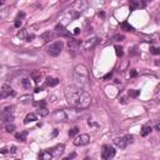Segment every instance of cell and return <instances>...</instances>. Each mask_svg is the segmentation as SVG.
<instances>
[{
    "label": "cell",
    "instance_id": "obj_25",
    "mask_svg": "<svg viewBox=\"0 0 160 160\" xmlns=\"http://www.w3.org/2000/svg\"><path fill=\"white\" fill-rule=\"evenodd\" d=\"M51 38H53V34L50 31H46V33H44L43 35H41V39H43L44 41H49Z\"/></svg>",
    "mask_w": 160,
    "mask_h": 160
},
{
    "label": "cell",
    "instance_id": "obj_41",
    "mask_svg": "<svg viewBox=\"0 0 160 160\" xmlns=\"http://www.w3.org/2000/svg\"><path fill=\"white\" fill-rule=\"evenodd\" d=\"M5 1V0H0V3H4Z\"/></svg>",
    "mask_w": 160,
    "mask_h": 160
},
{
    "label": "cell",
    "instance_id": "obj_1",
    "mask_svg": "<svg viewBox=\"0 0 160 160\" xmlns=\"http://www.w3.org/2000/svg\"><path fill=\"white\" fill-rule=\"evenodd\" d=\"M65 98H66L69 105L79 110L88 109L91 104L90 94L76 85H68L65 88Z\"/></svg>",
    "mask_w": 160,
    "mask_h": 160
},
{
    "label": "cell",
    "instance_id": "obj_15",
    "mask_svg": "<svg viewBox=\"0 0 160 160\" xmlns=\"http://www.w3.org/2000/svg\"><path fill=\"white\" fill-rule=\"evenodd\" d=\"M38 120V115L34 114V113H30V114H28L24 119V124H29V123H33V121H37Z\"/></svg>",
    "mask_w": 160,
    "mask_h": 160
},
{
    "label": "cell",
    "instance_id": "obj_3",
    "mask_svg": "<svg viewBox=\"0 0 160 160\" xmlns=\"http://www.w3.org/2000/svg\"><path fill=\"white\" fill-rule=\"evenodd\" d=\"M88 9V1L86 0H76V1L72 5V8L69 9L70 18H78L81 13Z\"/></svg>",
    "mask_w": 160,
    "mask_h": 160
},
{
    "label": "cell",
    "instance_id": "obj_22",
    "mask_svg": "<svg viewBox=\"0 0 160 160\" xmlns=\"http://www.w3.org/2000/svg\"><path fill=\"white\" fill-rule=\"evenodd\" d=\"M26 37H28V29H23V30H20L19 33H18V38H19L20 40L26 39Z\"/></svg>",
    "mask_w": 160,
    "mask_h": 160
},
{
    "label": "cell",
    "instance_id": "obj_42",
    "mask_svg": "<svg viewBox=\"0 0 160 160\" xmlns=\"http://www.w3.org/2000/svg\"><path fill=\"white\" fill-rule=\"evenodd\" d=\"M0 4H1V3H0Z\"/></svg>",
    "mask_w": 160,
    "mask_h": 160
},
{
    "label": "cell",
    "instance_id": "obj_8",
    "mask_svg": "<svg viewBox=\"0 0 160 160\" xmlns=\"http://www.w3.org/2000/svg\"><path fill=\"white\" fill-rule=\"evenodd\" d=\"M115 149L110 145H104L103 146V150H102V158L105 159V160H109L111 158L115 156Z\"/></svg>",
    "mask_w": 160,
    "mask_h": 160
},
{
    "label": "cell",
    "instance_id": "obj_38",
    "mask_svg": "<svg viewBox=\"0 0 160 160\" xmlns=\"http://www.w3.org/2000/svg\"><path fill=\"white\" fill-rule=\"evenodd\" d=\"M79 33H80V29H78V28H76V29H75V31H74V34L76 35V34H79Z\"/></svg>",
    "mask_w": 160,
    "mask_h": 160
},
{
    "label": "cell",
    "instance_id": "obj_21",
    "mask_svg": "<svg viewBox=\"0 0 160 160\" xmlns=\"http://www.w3.org/2000/svg\"><path fill=\"white\" fill-rule=\"evenodd\" d=\"M31 79H33L35 83H39L40 79H41V73H40V72H33V73H31Z\"/></svg>",
    "mask_w": 160,
    "mask_h": 160
},
{
    "label": "cell",
    "instance_id": "obj_33",
    "mask_svg": "<svg viewBox=\"0 0 160 160\" xmlns=\"http://www.w3.org/2000/svg\"><path fill=\"white\" fill-rule=\"evenodd\" d=\"M138 75V72H136V70H130V78H135V76Z\"/></svg>",
    "mask_w": 160,
    "mask_h": 160
},
{
    "label": "cell",
    "instance_id": "obj_26",
    "mask_svg": "<svg viewBox=\"0 0 160 160\" xmlns=\"http://www.w3.org/2000/svg\"><path fill=\"white\" fill-rule=\"evenodd\" d=\"M79 134V129L78 128H73L72 130H69V136L70 138H74V136H76Z\"/></svg>",
    "mask_w": 160,
    "mask_h": 160
},
{
    "label": "cell",
    "instance_id": "obj_37",
    "mask_svg": "<svg viewBox=\"0 0 160 160\" xmlns=\"http://www.w3.org/2000/svg\"><path fill=\"white\" fill-rule=\"evenodd\" d=\"M24 16H25V13H19V14H18V18H16V19H23Z\"/></svg>",
    "mask_w": 160,
    "mask_h": 160
},
{
    "label": "cell",
    "instance_id": "obj_13",
    "mask_svg": "<svg viewBox=\"0 0 160 160\" xmlns=\"http://www.w3.org/2000/svg\"><path fill=\"white\" fill-rule=\"evenodd\" d=\"M53 118H54L55 120H58V121H63V120H66V114H65L64 110L58 109V110L54 111V114H53Z\"/></svg>",
    "mask_w": 160,
    "mask_h": 160
},
{
    "label": "cell",
    "instance_id": "obj_34",
    "mask_svg": "<svg viewBox=\"0 0 160 160\" xmlns=\"http://www.w3.org/2000/svg\"><path fill=\"white\" fill-rule=\"evenodd\" d=\"M151 53H153V54H155V55H158V54H160V50L158 48H151Z\"/></svg>",
    "mask_w": 160,
    "mask_h": 160
},
{
    "label": "cell",
    "instance_id": "obj_19",
    "mask_svg": "<svg viewBox=\"0 0 160 160\" xmlns=\"http://www.w3.org/2000/svg\"><path fill=\"white\" fill-rule=\"evenodd\" d=\"M26 136H28V133L26 132H21V133L15 134V138L19 140V141H25L26 140Z\"/></svg>",
    "mask_w": 160,
    "mask_h": 160
},
{
    "label": "cell",
    "instance_id": "obj_35",
    "mask_svg": "<svg viewBox=\"0 0 160 160\" xmlns=\"http://www.w3.org/2000/svg\"><path fill=\"white\" fill-rule=\"evenodd\" d=\"M15 26H16V28H20V26H21V20H20V19H16V20H15Z\"/></svg>",
    "mask_w": 160,
    "mask_h": 160
},
{
    "label": "cell",
    "instance_id": "obj_31",
    "mask_svg": "<svg viewBox=\"0 0 160 160\" xmlns=\"http://www.w3.org/2000/svg\"><path fill=\"white\" fill-rule=\"evenodd\" d=\"M7 13H8V9H7V8H3V9H0V20H1V19H4V18H5V15H7Z\"/></svg>",
    "mask_w": 160,
    "mask_h": 160
},
{
    "label": "cell",
    "instance_id": "obj_39",
    "mask_svg": "<svg viewBox=\"0 0 160 160\" xmlns=\"http://www.w3.org/2000/svg\"><path fill=\"white\" fill-rule=\"evenodd\" d=\"M72 158H75V154H72V155H69L66 159H72Z\"/></svg>",
    "mask_w": 160,
    "mask_h": 160
},
{
    "label": "cell",
    "instance_id": "obj_10",
    "mask_svg": "<svg viewBox=\"0 0 160 160\" xmlns=\"http://www.w3.org/2000/svg\"><path fill=\"white\" fill-rule=\"evenodd\" d=\"M64 149H65V146L64 144H58L55 145L54 148H51V149H48L50 151V154L53 155V158H59L61 155V154L64 153Z\"/></svg>",
    "mask_w": 160,
    "mask_h": 160
},
{
    "label": "cell",
    "instance_id": "obj_7",
    "mask_svg": "<svg viewBox=\"0 0 160 160\" xmlns=\"http://www.w3.org/2000/svg\"><path fill=\"white\" fill-rule=\"evenodd\" d=\"M89 141H90V136H89L88 134H78L74 138L73 140V144L75 146H84V145H88Z\"/></svg>",
    "mask_w": 160,
    "mask_h": 160
},
{
    "label": "cell",
    "instance_id": "obj_11",
    "mask_svg": "<svg viewBox=\"0 0 160 160\" xmlns=\"http://www.w3.org/2000/svg\"><path fill=\"white\" fill-rule=\"evenodd\" d=\"M98 44V38H90V39H86L83 44V48L85 50H91L94 49V46Z\"/></svg>",
    "mask_w": 160,
    "mask_h": 160
},
{
    "label": "cell",
    "instance_id": "obj_2",
    "mask_svg": "<svg viewBox=\"0 0 160 160\" xmlns=\"http://www.w3.org/2000/svg\"><path fill=\"white\" fill-rule=\"evenodd\" d=\"M74 80L76 86L83 88L86 86L89 83V70L84 64H79L74 68Z\"/></svg>",
    "mask_w": 160,
    "mask_h": 160
},
{
    "label": "cell",
    "instance_id": "obj_28",
    "mask_svg": "<svg viewBox=\"0 0 160 160\" xmlns=\"http://www.w3.org/2000/svg\"><path fill=\"white\" fill-rule=\"evenodd\" d=\"M139 94H140L139 90H130L129 91V96L130 98H136V96H139Z\"/></svg>",
    "mask_w": 160,
    "mask_h": 160
},
{
    "label": "cell",
    "instance_id": "obj_16",
    "mask_svg": "<svg viewBox=\"0 0 160 160\" xmlns=\"http://www.w3.org/2000/svg\"><path fill=\"white\" fill-rule=\"evenodd\" d=\"M39 158H40V159H43V160H50V159L53 158V155L50 154L49 150H43V151L39 154Z\"/></svg>",
    "mask_w": 160,
    "mask_h": 160
},
{
    "label": "cell",
    "instance_id": "obj_30",
    "mask_svg": "<svg viewBox=\"0 0 160 160\" xmlns=\"http://www.w3.org/2000/svg\"><path fill=\"white\" fill-rule=\"evenodd\" d=\"M14 129H15V125H14V124H8V125L5 126V130H7L8 133H13V132H14Z\"/></svg>",
    "mask_w": 160,
    "mask_h": 160
},
{
    "label": "cell",
    "instance_id": "obj_9",
    "mask_svg": "<svg viewBox=\"0 0 160 160\" xmlns=\"http://www.w3.org/2000/svg\"><path fill=\"white\" fill-rule=\"evenodd\" d=\"M68 48H69V53L72 55H76L79 48H80V41L79 40H69L68 41Z\"/></svg>",
    "mask_w": 160,
    "mask_h": 160
},
{
    "label": "cell",
    "instance_id": "obj_17",
    "mask_svg": "<svg viewBox=\"0 0 160 160\" xmlns=\"http://www.w3.org/2000/svg\"><path fill=\"white\" fill-rule=\"evenodd\" d=\"M46 85L48 86H55V85H58L59 84V79H56V78H46Z\"/></svg>",
    "mask_w": 160,
    "mask_h": 160
},
{
    "label": "cell",
    "instance_id": "obj_5",
    "mask_svg": "<svg viewBox=\"0 0 160 160\" xmlns=\"http://www.w3.org/2000/svg\"><path fill=\"white\" fill-rule=\"evenodd\" d=\"M14 119V106H7L0 113V121L1 123H9Z\"/></svg>",
    "mask_w": 160,
    "mask_h": 160
},
{
    "label": "cell",
    "instance_id": "obj_20",
    "mask_svg": "<svg viewBox=\"0 0 160 160\" xmlns=\"http://www.w3.org/2000/svg\"><path fill=\"white\" fill-rule=\"evenodd\" d=\"M139 7H141V5H140V3L136 1V0H130V1H129V8H130V10H135V9H138Z\"/></svg>",
    "mask_w": 160,
    "mask_h": 160
},
{
    "label": "cell",
    "instance_id": "obj_29",
    "mask_svg": "<svg viewBox=\"0 0 160 160\" xmlns=\"http://www.w3.org/2000/svg\"><path fill=\"white\" fill-rule=\"evenodd\" d=\"M23 86H24L25 89H30L31 88L30 80H29V79H24V80H23Z\"/></svg>",
    "mask_w": 160,
    "mask_h": 160
},
{
    "label": "cell",
    "instance_id": "obj_18",
    "mask_svg": "<svg viewBox=\"0 0 160 160\" xmlns=\"http://www.w3.org/2000/svg\"><path fill=\"white\" fill-rule=\"evenodd\" d=\"M151 133V126H149V125H145V126H143V129H141V132H140V135L143 136V138H145V136H148Z\"/></svg>",
    "mask_w": 160,
    "mask_h": 160
},
{
    "label": "cell",
    "instance_id": "obj_27",
    "mask_svg": "<svg viewBox=\"0 0 160 160\" xmlns=\"http://www.w3.org/2000/svg\"><path fill=\"white\" fill-rule=\"evenodd\" d=\"M115 53H116V55L118 56H123L124 55V53H123V48L121 46H115Z\"/></svg>",
    "mask_w": 160,
    "mask_h": 160
},
{
    "label": "cell",
    "instance_id": "obj_12",
    "mask_svg": "<svg viewBox=\"0 0 160 160\" xmlns=\"http://www.w3.org/2000/svg\"><path fill=\"white\" fill-rule=\"evenodd\" d=\"M10 95H14L13 89H11L10 85H4L3 89L0 90V99H5V98H8Z\"/></svg>",
    "mask_w": 160,
    "mask_h": 160
},
{
    "label": "cell",
    "instance_id": "obj_14",
    "mask_svg": "<svg viewBox=\"0 0 160 160\" xmlns=\"http://www.w3.org/2000/svg\"><path fill=\"white\" fill-rule=\"evenodd\" d=\"M55 30H56L58 34H60L61 37H66V38L72 37V34H69V31L66 30V29H65V26H64L63 24H58V25L55 26Z\"/></svg>",
    "mask_w": 160,
    "mask_h": 160
},
{
    "label": "cell",
    "instance_id": "obj_6",
    "mask_svg": "<svg viewBox=\"0 0 160 160\" xmlns=\"http://www.w3.org/2000/svg\"><path fill=\"white\" fill-rule=\"evenodd\" d=\"M133 140H134L133 135H125V136H120V138L114 139V144L118 148H120V149H125L129 144L133 143Z\"/></svg>",
    "mask_w": 160,
    "mask_h": 160
},
{
    "label": "cell",
    "instance_id": "obj_4",
    "mask_svg": "<svg viewBox=\"0 0 160 160\" xmlns=\"http://www.w3.org/2000/svg\"><path fill=\"white\" fill-rule=\"evenodd\" d=\"M63 48H64V43L61 40H58L55 41V43H53L48 46V49H46V51H48V54L50 56H59L60 55V53L63 51Z\"/></svg>",
    "mask_w": 160,
    "mask_h": 160
},
{
    "label": "cell",
    "instance_id": "obj_24",
    "mask_svg": "<svg viewBox=\"0 0 160 160\" xmlns=\"http://www.w3.org/2000/svg\"><path fill=\"white\" fill-rule=\"evenodd\" d=\"M121 29H124L125 31H133L134 30V28L130 24H128V23H121Z\"/></svg>",
    "mask_w": 160,
    "mask_h": 160
},
{
    "label": "cell",
    "instance_id": "obj_23",
    "mask_svg": "<svg viewBox=\"0 0 160 160\" xmlns=\"http://www.w3.org/2000/svg\"><path fill=\"white\" fill-rule=\"evenodd\" d=\"M48 114H49V111H48V109H46L45 106H41V108H39L38 115H40V116H46Z\"/></svg>",
    "mask_w": 160,
    "mask_h": 160
},
{
    "label": "cell",
    "instance_id": "obj_36",
    "mask_svg": "<svg viewBox=\"0 0 160 160\" xmlns=\"http://www.w3.org/2000/svg\"><path fill=\"white\" fill-rule=\"evenodd\" d=\"M111 75H113V73H108L105 76H104V80H108V79H110L111 78Z\"/></svg>",
    "mask_w": 160,
    "mask_h": 160
},
{
    "label": "cell",
    "instance_id": "obj_40",
    "mask_svg": "<svg viewBox=\"0 0 160 160\" xmlns=\"http://www.w3.org/2000/svg\"><path fill=\"white\" fill-rule=\"evenodd\" d=\"M58 135V130H54V133H53V136H56Z\"/></svg>",
    "mask_w": 160,
    "mask_h": 160
},
{
    "label": "cell",
    "instance_id": "obj_32",
    "mask_svg": "<svg viewBox=\"0 0 160 160\" xmlns=\"http://www.w3.org/2000/svg\"><path fill=\"white\" fill-rule=\"evenodd\" d=\"M123 39H124L123 35H115V37H114V40L115 41H123Z\"/></svg>",
    "mask_w": 160,
    "mask_h": 160
}]
</instances>
